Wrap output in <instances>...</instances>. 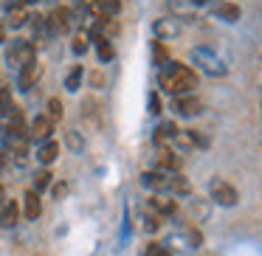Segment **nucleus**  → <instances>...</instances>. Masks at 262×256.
Here are the masks:
<instances>
[{
    "mask_svg": "<svg viewBox=\"0 0 262 256\" xmlns=\"http://www.w3.org/2000/svg\"><path fill=\"white\" fill-rule=\"evenodd\" d=\"M169 192L172 194H189V192H192V186H189L186 177L175 172V175H169Z\"/></svg>",
    "mask_w": 262,
    "mask_h": 256,
    "instance_id": "23",
    "label": "nucleus"
},
{
    "mask_svg": "<svg viewBox=\"0 0 262 256\" xmlns=\"http://www.w3.org/2000/svg\"><path fill=\"white\" fill-rule=\"evenodd\" d=\"M91 42H96V54H99V59H102V62H110V59L116 57L110 40H104V37H99V34H91Z\"/></svg>",
    "mask_w": 262,
    "mask_h": 256,
    "instance_id": "20",
    "label": "nucleus"
},
{
    "mask_svg": "<svg viewBox=\"0 0 262 256\" xmlns=\"http://www.w3.org/2000/svg\"><path fill=\"white\" fill-rule=\"evenodd\" d=\"M9 132H12L14 138H23L26 135V119H23V110L20 107H14L12 113H9Z\"/></svg>",
    "mask_w": 262,
    "mask_h": 256,
    "instance_id": "16",
    "label": "nucleus"
},
{
    "mask_svg": "<svg viewBox=\"0 0 262 256\" xmlns=\"http://www.w3.org/2000/svg\"><path fill=\"white\" fill-rule=\"evenodd\" d=\"M141 183L147 189H152L155 194H164V192H169V175L166 172H158V169H152V172H144L141 175Z\"/></svg>",
    "mask_w": 262,
    "mask_h": 256,
    "instance_id": "9",
    "label": "nucleus"
},
{
    "mask_svg": "<svg viewBox=\"0 0 262 256\" xmlns=\"http://www.w3.org/2000/svg\"><path fill=\"white\" fill-rule=\"evenodd\" d=\"M17 217H20L17 203H14V200H6L3 208H0V222H3L6 228H12V225H17Z\"/></svg>",
    "mask_w": 262,
    "mask_h": 256,
    "instance_id": "19",
    "label": "nucleus"
},
{
    "mask_svg": "<svg viewBox=\"0 0 262 256\" xmlns=\"http://www.w3.org/2000/svg\"><path fill=\"white\" fill-rule=\"evenodd\" d=\"M172 110L178 115H198V113H203V102L194 96H175L172 99Z\"/></svg>",
    "mask_w": 262,
    "mask_h": 256,
    "instance_id": "8",
    "label": "nucleus"
},
{
    "mask_svg": "<svg viewBox=\"0 0 262 256\" xmlns=\"http://www.w3.org/2000/svg\"><path fill=\"white\" fill-rule=\"evenodd\" d=\"M149 211H155L158 217H172L178 211V203L164 194H155V197H149Z\"/></svg>",
    "mask_w": 262,
    "mask_h": 256,
    "instance_id": "14",
    "label": "nucleus"
},
{
    "mask_svg": "<svg viewBox=\"0 0 262 256\" xmlns=\"http://www.w3.org/2000/svg\"><path fill=\"white\" fill-rule=\"evenodd\" d=\"M91 48V34L88 31H76L74 34V54H85Z\"/></svg>",
    "mask_w": 262,
    "mask_h": 256,
    "instance_id": "24",
    "label": "nucleus"
},
{
    "mask_svg": "<svg viewBox=\"0 0 262 256\" xmlns=\"http://www.w3.org/2000/svg\"><path fill=\"white\" fill-rule=\"evenodd\" d=\"M183 237L189 239V245H192V248H200V242H203L200 231H198V228H192V225H183Z\"/></svg>",
    "mask_w": 262,
    "mask_h": 256,
    "instance_id": "29",
    "label": "nucleus"
},
{
    "mask_svg": "<svg viewBox=\"0 0 262 256\" xmlns=\"http://www.w3.org/2000/svg\"><path fill=\"white\" fill-rule=\"evenodd\" d=\"M46 119L51 121V124H54V121H59V119H62V102H59L57 96H54V99H48V115H46Z\"/></svg>",
    "mask_w": 262,
    "mask_h": 256,
    "instance_id": "25",
    "label": "nucleus"
},
{
    "mask_svg": "<svg viewBox=\"0 0 262 256\" xmlns=\"http://www.w3.org/2000/svg\"><path fill=\"white\" fill-rule=\"evenodd\" d=\"M46 26H48V31H51V34H68L71 26H74V14H71L68 6H57L46 17Z\"/></svg>",
    "mask_w": 262,
    "mask_h": 256,
    "instance_id": "5",
    "label": "nucleus"
},
{
    "mask_svg": "<svg viewBox=\"0 0 262 256\" xmlns=\"http://www.w3.org/2000/svg\"><path fill=\"white\" fill-rule=\"evenodd\" d=\"M144 228H147V231H158V228H161V217L155 214V211H147V217H144Z\"/></svg>",
    "mask_w": 262,
    "mask_h": 256,
    "instance_id": "30",
    "label": "nucleus"
},
{
    "mask_svg": "<svg viewBox=\"0 0 262 256\" xmlns=\"http://www.w3.org/2000/svg\"><path fill=\"white\" fill-rule=\"evenodd\" d=\"M189 3H192V6L198 9V6H203V3H209V0H189Z\"/></svg>",
    "mask_w": 262,
    "mask_h": 256,
    "instance_id": "37",
    "label": "nucleus"
},
{
    "mask_svg": "<svg viewBox=\"0 0 262 256\" xmlns=\"http://www.w3.org/2000/svg\"><path fill=\"white\" fill-rule=\"evenodd\" d=\"M14 110V104H12V93L6 90V87H0V115H9Z\"/></svg>",
    "mask_w": 262,
    "mask_h": 256,
    "instance_id": "27",
    "label": "nucleus"
},
{
    "mask_svg": "<svg viewBox=\"0 0 262 256\" xmlns=\"http://www.w3.org/2000/svg\"><path fill=\"white\" fill-rule=\"evenodd\" d=\"M29 20V3L26 0H6V26L9 29H20Z\"/></svg>",
    "mask_w": 262,
    "mask_h": 256,
    "instance_id": "6",
    "label": "nucleus"
},
{
    "mask_svg": "<svg viewBox=\"0 0 262 256\" xmlns=\"http://www.w3.org/2000/svg\"><path fill=\"white\" fill-rule=\"evenodd\" d=\"M79 85H82V65H76L68 74V79H65V87H68V90H76Z\"/></svg>",
    "mask_w": 262,
    "mask_h": 256,
    "instance_id": "28",
    "label": "nucleus"
},
{
    "mask_svg": "<svg viewBox=\"0 0 262 256\" xmlns=\"http://www.w3.org/2000/svg\"><path fill=\"white\" fill-rule=\"evenodd\" d=\"M82 119H85V121H88V127H93V130H99V127H102L99 104L93 102V99H85V102H82Z\"/></svg>",
    "mask_w": 262,
    "mask_h": 256,
    "instance_id": "15",
    "label": "nucleus"
},
{
    "mask_svg": "<svg viewBox=\"0 0 262 256\" xmlns=\"http://www.w3.org/2000/svg\"><path fill=\"white\" fill-rule=\"evenodd\" d=\"M149 45H152V65H158V68H166V65L172 62V59H169V51H166V45H164L161 40H152Z\"/></svg>",
    "mask_w": 262,
    "mask_h": 256,
    "instance_id": "22",
    "label": "nucleus"
},
{
    "mask_svg": "<svg viewBox=\"0 0 262 256\" xmlns=\"http://www.w3.org/2000/svg\"><path fill=\"white\" fill-rule=\"evenodd\" d=\"M152 31H155V40H161L164 42L166 37H178L181 34V23L178 20H172V17H161V20H155V26H152Z\"/></svg>",
    "mask_w": 262,
    "mask_h": 256,
    "instance_id": "11",
    "label": "nucleus"
},
{
    "mask_svg": "<svg viewBox=\"0 0 262 256\" xmlns=\"http://www.w3.org/2000/svg\"><path fill=\"white\" fill-rule=\"evenodd\" d=\"M186 141H189V144H194V147H200V149L209 147V138H203L200 132H194V130H189V132H186Z\"/></svg>",
    "mask_w": 262,
    "mask_h": 256,
    "instance_id": "31",
    "label": "nucleus"
},
{
    "mask_svg": "<svg viewBox=\"0 0 262 256\" xmlns=\"http://www.w3.org/2000/svg\"><path fill=\"white\" fill-rule=\"evenodd\" d=\"M239 6L237 3H231V0H217L214 3V17H220V20H226V23H237L239 20Z\"/></svg>",
    "mask_w": 262,
    "mask_h": 256,
    "instance_id": "12",
    "label": "nucleus"
},
{
    "mask_svg": "<svg viewBox=\"0 0 262 256\" xmlns=\"http://www.w3.org/2000/svg\"><path fill=\"white\" fill-rule=\"evenodd\" d=\"M23 208H26V217H29V220H37V217H40V211H42L40 194H37V192H26L23 194Z\"/></svg>",
    "mask_w": 262,
    "mask_h": 256,
    "instance_id": "18",
    "label": "nucleus"
},
{
    "mask_svg": "<svg viewBox=\"0 0 262 256\" xmlns=\"http://www.w3.org/2000/svg\"><path fill=\"white\" fill-rule=\"evenodd\" d=\"M149 113H152V115L161 113V99H158V93H149Z\"/></svg>",
    "mask_w": 262,
    "mask_h": 256,
    "instance_id": "34",
    "label": "nucleus"
},
{
    "mask_svg": "<svg viewBox=\"0 0 262 256\" xmlns=\"http://www.w3.org/2000/svg\"><path fill=\"white\" fill-rule=\"evenodd\" d=\"M37 57V48L31 45L29 40H14L12 45L6 48V62L12 65V68H23V65L34 62Z\"/></svg>",
    "mask_w": 262,
    "mask_h": 256,
    "instance_id": "3",
    "label": "nucleus"
},
{
    "mask_svg": "<svg viewBox=\"0 0 262 256\" xmlns=\"http://www.w3.org/2000/svg\"><path fill=\"white\" fill-rule=\"evenodd\" d=\"M57 155H59V144L57 141H46L40 149H37V158H40V164H54L57 160Z\"/></svg>",
    "mask_w": 262,
    "mask_h": 256,
    "instance_id": "21",
    "label": "nucleus"
},
{
    "mask_svg": "<svg viewBox=\"0 0 262 256\" xmlns=\"http://www.w3.org/2000/svg\"><path fill=\"white\" fill-rule=\"evenodd\" d=\"M65 192H68V186H65V183H59V186H54V197H65Z\"/></svg>",
    "mask_w": 262,
    "mask_h": 256,
    "instance_id": "36",
    "label": "nucleus"
},
{
    "mask_svg": "<svg viewBox=\"0 0 262 256\" xmlns=\"http://www.w3.org/2000/svg\"><path fill=\"white\" fill-rule=\"evenodd\" d=\"M6 40V29H3V26H0V42Z\"/></svg>",
    "mask_w": 262,
    "mask_h": 256,
    "instance_id": "38",
    "label": "nucleus"
},
{
    "mask_svg": "<svg viewBox=\"0 0 262 256\" xmlns=\"http://www.w3.org/2000/svg\"><path fill=\"white\" fill-rule=\"evenodd\" d=\"M51 186V172L48 169H40L34 175V192H42V189H48Z\"/></svg>",
    "mask_w": 262,
    "mask_h": 256,
    "instance_id": "26",
    "label": "nucleus"
},
{
    "mask_svg": "<svg viewBox=\"0 0 262 256\" xmlns=\"http://www.w3.org/2000/svg\"><path fill=\"white\" fill-rule=\"evenodd\" d=\"M155 164H158V172L175 175V172L181 169V155L172 152V149H158V155H155Z\"/></svg>",
    "mask_w": 262,
    "mask_h": 256,
    "instance_id": "10",
    "label": "nucleus"
},
{
    "mask_svg": "<svg viewBox=\"0 0 262 256\" xmlns=\"http://www.w3.org/2000/svg\"><path fill=\"white\" fill-rule=\"evenodd\" d=\"M144 256H169V253H166V248H164V245L152 242V245H149L147 250H144Z\"/></svg>",
    "mask_w": 262,
    "mask_h": 256,
    "instance_id": "33",
    "label": "nucleus"
},
{
    "mask_svg": "<svg viewBox=\"0 0 262 256\" xmlns=\"http://www.w3.org/2000/svg\"><path fill=\"white\" fill-rule=\"evenodd\" d=\"M40 76H42V65L37 62H29V65H23L20 68V76H17V85H20V90H31V87L40 82Z\"/></svg>",
    "mask_w": 262,
    "mask_h": 256,
    "instance_id": "7",
    "label": "nucleus"
},
{
    "mask_svg": "<svg viewBox=\"0 0 262 256\" xmlns=\"http://www.w3.org/2000/svg\"><path fill=\"white\" fill-rule=\"evenodd\" d=\"M158 82L166 93H172V96H189V93L198 87V74H194L189 65L169 62L166 68H161Z\"/></svg>",
    "mask_w": 262,
    "mask_h": 256,
    "instance_id": "1",
    "label": "nucleus"
},
{
    "mask_svg": "<svg viewBox=\"0 0 262 256\" xmlns=\"http://www.w3.org/2000/svg\"><path fill=\"white\" fill-rule=\"evenodd\" d=\"M51 132H54V124L46 119V115H40V119H34L31 121V130H29V135L34 138V141H51Z\"/></svg>",
    "mask_w": 262,
    "mask_h": 256,
    "instance_id": "13",
    "label": "nucleus"
},
{
    "mask_svg": "<svg viewBox=\"0 0 262 256\" xmlns=\"http://www.w3.org/2000/svg\"><path fill=\"white\" fill-rule=\"evenodd\" d=\"M91 85L93 87H102L104 85V74H102V71H93V74H91Z\"/></svg>",
    "mask_w": 262,
    "mask_h": 256,
    "instance_id": "35",
    "label": "nucleus"
},
{
    "mask_svg": "<svg viewBox=\"0 0 262 256\" xmlns=\"http://www.w3.org/2000/svg\"><path fill=\"white\" fill-rule=\"evenodd\" d=\"M26 158H29V147H26L23 141H17L14 144V160H17V164H26Z\"/></svg>",
    "mask_w": 262,
    "mask_h": 256,
    "instance_id": "32",
    "label": "nucleus"
},
{
    "mask_svg": "<svg viewBox=\"0 0 262 256\" xmlns=\"http://www.w3.org/2000/svg\"><path fill=\"white\" fill-rule=\"evenodd\" d=\"M192 59H194V65H198L200 71H206L209 76H226V71H228L226 62H223L209 45H198L192 51Z\"/></svg>",
    "mask_w": 262,
    "mask_h": 256,
    "instance_id": "2",
    "label": "nucleus"
},
{
    "mask_svg": "<svg viewBox=\"0 0 262 256\" xmlns=\"http://www.w3.org/2000/svg\"><path fill=\"white\" fill-rule=\"evenodd\" d=\"M178 132H181V130H178L175 121H164V124H158V130H155V144L161 147L164 141H175Z\"/></svg>",
    "mask_w": 262,
    "mask_h": 256,
    "instance_id": "17",
    "label": "nucleus"
},
{
    "mask_svg": "<svg viewBox=\"0 0 262 256\" xmlns=\"http://www.w3.org/2000/svg\"><path fill=\"white\" fill-rule=\"evenodd\" d=\"M209 194L217 205H223V208H231V205L237 203V189H234L231 183L220 180V177H214V180L209 183Z\"/></svg>",
    "mask_w": 262,
    "mask_h": 256,
    "instance_id": "4",
    "label": "nucleus"
}]
</instances>
